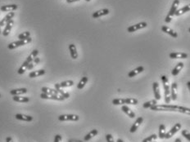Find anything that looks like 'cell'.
I'll list each match as a JSON object with an SVG mask.
<instances>
[{"mask_svg":"<svg viewBox=\"0 0 190 142\" xmlns=\"http://www.w3.org/2000/svg\"><path fill=\"white\" fill-rule=\"evenodd\" d=\"M153 111H169V112H179L182 114L190 115V108L184 106L169 105V104H162V105H155L150 108Z\"/></svg>","mask_w":190,"mask_h":142,"instance_id":"1","label":"cell"},{"mask_svg":"<svg viewBox=\"0 0 190 142\" xmlns=\"http://www.w3.org/2000/svg\"><path fill=\"white\" fill-rule=\"evenodd\" d=\"M0 98H1V95H0Z\"/></svg>","mask_w":190,"mask_h":142,"instance_id":"50","label":"cell"},{"mask_svg":"<svg viewBox=\"0 0 190 142\" xmlns=\"http://www.w3.org/2000/svg\"><path fill=\"white\" fill-rule=\"evenodd\" d=\"M85 1H86V2H90L91 0H85Z\"/></svg>","mask_w":190,"mask_h":142,"instance_id":"47","label":"cell"},{"mask_svg":"<svg viewBox=\"0 0 190 142\" xmlns=\"http://www.w3.org/2000/svg\"><path fill=\"white\" fill-rule=\"evenodd\" d=\"M181 127H182V125L180 123H175V124L173 126V128L170 130L168 132H166V134L165 136V139H170L173 136L176 134L178 131H180V129H181Z\"/></svg>","mask_w":190,"mask_h":142,"instance_id":"7","label":"cell"},{"mask_svg":"<svg viewBox=\"0 0 190 142\" xmlns=\"http://www.w3.org/2000/svg\"><path fill=\"white\" fill-rule=\"evenodd\" d=\"M109 12V9L103 8V9H101V10H99V11L94 12L93 15H92V17L94 18V19H97V18L101 17V16H106V15H108Z\"/></svg>","mask_w":190,"mask_h":142,"instance_id":"13","label":"cell"},{"mask_svg":"<svg viewBox=\"0 0 190 142\" xmlns=\"http://www.w3.org/2000/svg\"><path fill=\"white\" fill-rule=\"evenodd\" d=\"M190 11V4H188V5H185L184 7H181L180 9H178L175 12V16H180L181 15L184 14V13H186L188 11Z\"/></svg>","mask_w":190,"mask_h":142,"instance_id":"27","label":"cell"},{"mask_svg":"<svg viewBox=\"0 0 190 142\" xmlns=\"http://www.w3.org/2000/svg\"><path fill=\"white\" fill-rule=\"evenodd\" d=\"M157 104V100H149L148 102H144V105H143V107L144 109H148V108H151L152 106L155 105Z\"/></svg>","mask_w":190,"mask_h":142,"instance_id":"33","label":"cell"},{"mask_svg":"<svg viewBox=\"0 0 190 142\" xmlns=\"http://www.w3.org/2000/svg\"><path fill=\"white\" fill-rule=\"evenodd\" d=\"M152 89H153V93H154L155 99L157 100H159L161 99V93H160L158 82H153V84H152Z\"/></svg>","mask_w":190,"mask_h":142,"instance_id":"20","label":"cell"},{"mask_svg":"<svg viewBox=\"0 0 190 142\" xmlns=\"http://www.w3.org/2000/svg\"><path fill=\"white\" fill-rule=\"evenodd\" d=\"M106 141H107V142H114L113 136L111 134H107L106 135Z\"/></svg>","mask_w":190,"mask_h":142,"instance_id":"37","label":"cell"},{"mask_svg":"<svg viewBox=\"0 0 190 142\" xmlns=\"http://www.w3.org/2000/svg\"><path fill=\"white\" fill-rule=\"evenodd\" d=\"M18 8L17 4H8V5H4L0 7V10L2 11H14Z\"/></svg>","mask_w":190,"mask_h":142,"instance_id":"18","label":"cell"},{"mask_svg":"<svg viewBox=\"0 0 190 142\" xmlns=\"http://www.w3.org/2000/svg\"><path fill=\"white\" fill-rule=\"evenodd\" d=\"M175 142H182V141H181V139L180 138H176Z\"/></svg>","mask_w":190,"mask_h":142,"instance_id":"45","label":"cell"},{"mask_svg":"<svg viewBox=\"0 0 190 142\" xmlns=\"http://www.w3.org/2000/svg\"><path fill=\"white\" fill-rule=\"evenodd\" d=\"M45 70H39L36 71H32L29 74V77L30 78H36V77H39V76H42V75H45Z\"/></svg>","mask_w":190,"mask_h":142,"instance_id":"30","label":"cell"},{"mask_svg":"<svg viewBox=\"0 0 190 142\" xmlns=\"http://www.w3.org/2000/svg\"><path fill=\"white\" fill-rule=\"evenodd\" d=\"M169 57L171 59H186L188 58V54L185 52H171Z\"/></svg>","mask_w":190,"mask_h":142,"instance_id":"16","label":"cell"},{"mask_svg":"<svg viewBox=\"0 0 190 142\" xmlns=\"http://www.w3.org/2000/svg\"><path fill=\"white\" fill-rule=\"evenodd\" d=\"M114 105H134L139 104V100L135 98H116L112 100Z\"/></svg>","mask_w":190,"mask_h":142,"instance_id":"3","label":"cell"},{"mask_svg":"<svg viewBox=\"0 0 190 142\" xmlns=\"http://www.w3.org/2000/svg\"><path fill=\"white\" fill-rule=\"evenodd\" d=\"M30 33L29 32V31H25V32L20 34L18 35V39H20V40H22V39H28V38H30Z\"/></svg>","mask_w":190,"mask_h":142,"instance_id":"35","label":"cell"},{"mask_svg":"<svg viewBox=\"0 0 190 142\" xmlns=\"http://www.w3.org/2000/svg\"><path fill=\"white\" fill-rule=\"evenodd\" d=\"M189 33H190V28H189Z\"/></svg>","mask_w":190,"mask_h":142,"instance_id":"49","label":"cell"},{"mask_svg":"<svg viewBox=\"0 0 190 142\" xmlns=\"http://www.w3.org/2000/svg\"><path fill=\"white\" fill-rule=\"evenodd\" d=\"M98 134H99V131L97 129H93L92 131L88 132L87 135H85V136L84 137V141H88L90 139L93 138L94 136H96Z\"/></svg>","mask_w":190,"mask_h":142,"instance_id":"29","label":"cell"},{"mask_svg":"<svg viewBox=\"0 0 190 142\" xmlns=\"http://www.w3.org/2000/svg\"><path fill=\"white\" fill-rule=\"evenodd\" d=\"M187 86H188V88H189V90L190 92V81H189V82H187Z\"/></svg>","mask_w":190,"mask_h":142,"instance_id":"44","label":"cell"},{"mask_svg":"<svg viewBox=\"0 0 190 142\" xmlns=\"http://www.w3.org/2000/svg\"><path fill=\"white\" fill-rule=\"evenodd\" d=\"M88 82V78L87 77H83V78H81L80 80V82H78L77 84V88L81 90V89H83L85 87V86L86 85V83Z\"/></svg>","mask_w":190,"mask_h":142,"instance_id":"32","label":"cell"},{"mask_svg":"<svg viewBox=\"0 0 190 142\" xmlns=\"http://www.w3.org/2000/svg\"><path fill=\"white\" fill-rule=\"evenodd\" d=\"M162 32L165 33V34H169L170 36H171L173 38H177L178 37V34L175 31V30H173L170 28H169L168 26H166V25H163L162 27Z\"/></svg>","mask_w":190,"mask_h":142,"instance_id":"19","label":"cell"},{"mask_svg":"<svg viewBox=\"0 0 190 142\" xmlns=\"http://www.w3.org/2000/svg\"><path fill=\"white\" fill-rule=\"evenodd\" d=\"M32 55V57H34V58H35V57H37V56H38V54H39V51L37 49H35L33 52H31V53H30Z\"/></svg>","mask_w":190,"mask_h":142,"instance_id":"39","label":"cell"},{"mask_svg":"<svg viewBox=\"0 0 190 142\" xmlns=\"http://www.w3.org/2000/svg\"><path fill=\"white\" fill-rule=\"evenodd\" d=\"M162 82L163 84V88H164V96H165V102L166 104H170L171 100L170 97V87L169 83H168V78L165 75H162Z\"/></svg>","mask_w":190,"mask_h":142,"instance_id":"2","label":"cell"},{"mask_svg":"<svg viewBox=\"0 0 190 142\" xmlns=\"http://www.w3.org/2000/svg\"><path fill=\"white\" fill-rule=\"evenodd\" d=\"M157 137H158V136L156 135V134H152V135L149 136L147 138L144 139L142 142H152L154 141H156V140L157 139Z\"/></svg>","mask_w":190,"mask_h":142,"instance_id":"34","label":"cell"},{"mask_svg":"<svg viewBox=\"0 0 190 142\" xmlns=\"http://www.w3.org/2000/svg\"><path fill=\"white\" fill-rule=\"evenodd\" d=\"M80 119V117L76 115V114H62L58 117V120L61 122H64V121H73V122H76Z\"/></svg>","mask_w":190,"mask_h":142,"instance_id":"8","label":"cell"},{"mask_svg":"<svg viewBox=\"0 0 190 142\" xmlns=\"http://www.w3.org/2000/svg\"><path fill=\"white\" fill-rule=\"evenodd\" d=\"M143 121H144V118L143 117H139L135 120V122H134V123L132 124V126L130 127V133H134V132H135V131H137L138 128H139V127L140 126L141 123H143Z\"/></svg>","mask_w":190,"mask_h":142,"instance_id":"11","label":"cell"},{"mask_svg":"<svg viewBox=\"0 0 190 142\" xmlns=\"http://www.w3.org/2000/svg\"><path fill=\"white\" fill-rule=\"evenodd\" d=\"M183 62H179V63L175 66V68L173 69L172 71H171V75H172L173 76H176V75H179V73L180 72V70L183 69Z\"/></svg>","mask_w":190,"mask_h":142,"instance_id":"28","label":"cell"},{"mask_svg":"<svg viewBox=\"0 0 190 142\" xmlns=\"http://www.w3.org/2000/svg\"><path fill=\"white\" fill-rule=\"evenodd\" d=\"M80 0H67V3L68 4H72V3H75V2H78Z\"/></svg>","mask_w":190,"mask_h":142,"instance_id":"43","label":"cell"},{"mask_svg":"<svg viewBox=\"0 0 190 142\" xmlns=\"http://www.w3.org/2000/svg\"><path fill=\"white\" fill-rule=\"evenodd\" d=\"M177 90H178V84L176 82H173L171 84V89H170V97L172 100H177V96H178Z\"/></svg>","mask_w":190,"mask_h":142,"instance_id":"15","label":"cell"},{"mask_svg":"<svg viewBox=\"0 0 190 142\" xmlns=\"http://www.w3.org/2000/svg\"><path fill=\"white\" fill-rule=\"evenodd\" d=\"M12 100L18 102V103H27L30 101V98L27 96H13Z\"/></svg>","mask_w":190,"mask_h":142,"instance_id":"26","label":"cell"},{"mask_svg":"<svg viewBox=\"0 0 190 142\" xmlns=\"http://www.w3.org/2000/svg\"><path fill=\"white\" fill-rule=\"evenodd\" d=\"M40 97L42 99L47 100H65L62 96H57V95H50V94H46L42 93L40 94Z\"/></svg>","mask_w":190,"mask_h":142,"instance_id":"10","label":"cell"},{"mask_svg":"<svg viewBox=\"0 0 190 142\" xmlns=\"http://www.w3.org/2000/svg\"><path fill=\"white\" fill-rule=\"evenodd\" d=\"M179 5H180V0H174L172 6L170 7V11L169 12H168L167 16H166L165 18V22H166V23H170V22H171L173 16L175 14L176 11L178 10Z\"/></svg>","mask_w":190,"mask_h":142,"instance_id":"4","label":"cell"},{"mask_svg":"<svg viewBox=\"0 0 190 142\" xmlns=\"http://www.w3.org/2000/svg\"><path fill=\"white\" fill-rule=\"evenodd\" d=\"M181 134L183 136L184 138L188 140L189 141H190V132L188 130H182L181 131Z\"/></svg>","mask_w":190,"mask_h":142,"instance_id":"36","label":"cell"},{"mask_svg":"<svg viewBox=\"0 0 190 142\" xmlns=\"http://www.w3.org/2000/svg\"><path fill=\"white\" fill-rule=\"evenodd\" d=\"M16 119L21 121H25V122H31L33 120V117L30 116V115H25V114H17L15 115Z\"/></svg>","mask_w":190,"mask_h":142,"instance_id":"24","label":"cell"},{"mask_svg":"<svg viewBox=\"0 0 190 142\" xmlns=\"http://www.w3.org/2000/svg\"><path fill=\"white\" fill-rule=\"evenodd\" d=\"M144 70V66H139V67L134 69L133 70L130 71L129 74H128V77H129V78H134V76H136V75H139V74L142 73Z\"/></svg>","mask_w":190,"mask_h":142,"instance_id":"21","label":"cell"},{"mask_svg":"<svg viewBox=\"0 0 190 142\" xmlns=\"http://www.w3.org/2000/svg\"><path fill=\"white\" fill-rule=\"evenodd\" d=\"M34 64L35 65H37V64H39V61H40V60H39V57H35V58H34Z\"/></svg>","mask_w":190,"mask_h":142,"instance_id":"40","label":"cell"},{"mask_svg":"<svg viewBox=\"0 0 190 142\" xmlns=\"http://www.w3.org/2000/svg\"><path fill=\"white\" fill-rule=\"evenodd\" d=\"M33 60H34V57H32L31 54H30V56H29V57L26 58V60L23 62V64L21 65V67L18 69V70H17L18 75H23V74L25 72V70H27V67H28V65L30 64V63H32Z\"/></svg>","mask_w":190,"mask_h":142,"instance_id":"6","label":"cell"},{"mask_svg":"<svg viewBox=\"0 0 190 142\" xmlns=\"http://www.w3.org/2000/svg\"><path fill=\"white\" fill-rule=\"evenodd\" d=\"M69 51H70V57L72 59H77L78 58V52L77 50H76V47H75V45L73 44V43H70L69 45Z\"/></svg>","mask_w":190,"mask_h":142,"instance_id":"23","label":"cell"},{"mask_svg":"<svg viewBox=\"0 0 190 142\" xmlns=\"http://www.w3.org/2000/svg\"><path fill=\"white\" fill-rule=\"evenodd\" d=\"M116 142H125V141H124L123 140H121V139H117Z\"/></svg>","mask_w":190,"mask_h":142,"instance_id":"46","label":"cell"},{"mask_svg":"<svg viewBox=\"0 0 190 142\" xmlns=\"http://www.w3.org/2000/svg\"><path fill=\"white\" fill-rule=\"evenodd\" d=\"M152 142H156V141H152Z\"/></svg>","mask_w":190,"mask_h":142,"instance_id":"51","label":"cell"},{"mask_svg":"<svg viewBox=\"0 0 190 142\" xmlns=\"http://www.w3.org/2000/svg\"><path fill=\"white\" fill-rule=\"evenodd\" d=\"M14 24V22H13V20H11L9 22H7L6 25H5V28H4V31H3V35L5 36V37H7V36L9 35V34H10L11 30H12V25Z\"/></svg>","mask_w":190,"mask_h":142,"instance_id":"17","label":"cell"},{"mask_svg":"<svg viewBox=\"0 0 190 142\" xmlns=\"http://www.w3.org/2000/svg\"><path fill=\"white\" fill-rule=\"evenodd\" d=\"M32 41V39L30 37L28 39H22V40H18V41H15V42H12V43H10L8 45H7V47L8 49L10 50H13L15 48H17L18 47L23 46V45H25V44H28Z\"/></svg>","mask_w":190,"mask_h":142,"instance_id":"5","label":"cell"},{"mask_svg":"<svg viewBox=\"0 0 190 142\" xmlns=\"http://www.w3.org/2000/svg\"><path fill=\"white\" fill-rule=\"evenodd\" d=\"M62 136L59 135V134H57V135L55 136V137H54L53 142H61L62 141Z\"/></svg>","mask_w":190,"mask_h":142,"instance_id":"38","label":"cell"},{"mask_svg":"<svg viewBox=\"0 0 190 142\" xmlns=\"http://www.w3.org/2000/svg\"><path fill=\"white\" fill-rule=\"evenodd\" d=\"M147 25H148L147 22H139V23H138V24H135V25H131L130 27H128V28H127V31L129 33L135 32V31H137L139 29H142L146 28Z\"/></svg>","mask_w":190,"mask_h":142,"instance_id":"9","label":"cell"},{"mask_svg":"<svg viewBox=\"0 0 190 142\" xmlns=\"http://www.w3.org/2000/svg\"><path fill=\"white\" fill-rule=\"evenodd\" d=\"M121 110L123 111L125 114H127L130 118H135V113H134V111L131 110V109H130L129 107L127 106L126 105H122V107H121Z\"/></svg>","mask_w":190,"mask_h":142,"instance_id":"22","label":"cell"},{"mask_svg":"<svg viewBox=\"0 0 190 142\" xmlns=\"http://www.w3.org/2000/svg\"><path fill=\"white\" fill-rule=\"evenodd\" d=\"M165 134H166V132H165V126L164 124H161L159 126L158 137L160 139H164L165 138Z\"/></svg>","mask_w":190,"mask_h":142,"instance_id":"31","label":"cell"},{"mask_svg":"<svg viewBox=\"0 0 190 142\" xmlns=\"http://www.w3.org/2000/svg\"><path fill=\"white\" fill-rule=\"evenodd\" d=\"M6 142H13V141H12V139L11 136H7L6 138Z\"/></svg>","mask_w":190,"mask_h":142,"instance_id":"42","label":"cell"},{"mask_svg":"<svg viewBox=\"0 0 190 142\" xmlns=\"http://www.w3.org/2000/svg\"><path fill=\"white\" fill-rule=\"evenodd\" d=\"M73 85H74V81H72V80H67V81L62 82L61 83L54 84V87H55V89H61L64 88V87H71V86Z\"/></svg>","mask_w":190,"mask_h":142,"instance_id":"12","label":"cell"},{"mask_svg":"<svg viewBox=\"0 0 190 142\" xmlns=\"http://www.w3.org/2000/svg\"><path fill=\"white\" fill-rule=\"evenodd\" d=\"M26 93H27L26 88H17L10 91V94L12 96H20V95L25 94Z\"/></svg>","mask_w":190,"mask_h":142,"instance_id":"25","label":"cell"},{"mask_svg":"<svg viewBox=\"0 0 190 142\" xmlns=\"http://www.w3.org/2000/svg\"><path fill=\"white\" fill-rule=\"evenodd\" d=\"M0 34H1V25H0Z\"/></svg>","mask_w":190,"mask_h":142,"instance_id":"48","label":"cell"},{"mask_svg":"<svg viewBox=\"0 0 190 142\" xmlns=\"http://www.w3.org/2000/svg\"><path fill=\"white\" fill-rule=\"evenodd\" d=\"M15 16V12L14 11H11L9 13H7L5 16H4L1 21H0V25H1V27L2 26H4L5 24H7V22L11 21V20H12V18L14 17Z\"/></svg>","mask_w":190,"mask_h":142,"instance_id":"14","label":"cell"},{"mask_svg":"<svg viewBox=\"0 0 190 142\" xmlns=\"http://www.w3.org/2000/svg\"><path fill=\"white\" fill-rule=\"evenodd\" d=\"M35 65L34 64V63H30V64L28 65V67H27V70H32L33 68L35 67Z\"/></svg>","mask_w":190,"mask_h":142,"instance_id":"41","label":"cell"}]
</instances>
